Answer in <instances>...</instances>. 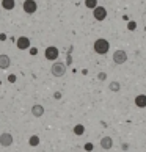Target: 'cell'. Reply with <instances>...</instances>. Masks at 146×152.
Masks as SVG:
<instances>
[{
  "label": "cell",
  "mask_w": 146,
  "mask_h": 152,
  "mask_svg": "<svg viewBox=\"0 0 146 152\" xmlns=\"http://www.w3.org/2000/svg\"><path fill=\"white\" fill-rule=\"evenodd\" d=\"M93 49H94V52H96L98 55H105L110 50V42L107 41V39H104V38H99V39L94 41Z\"/></svg>",
  "instance_id": "obj_1"
},
{
  "label": "cell",
  "mask_w": 146,
  "mask_h": 152,
  "mask_svg": "<svg viewBox=\"0 0 146 152\" xmlns=\"http://www.w3.org/2000/svg\"><path fill=\"white\" fill-rule=\"evenodd\" d=\"M50 72H52L54 77H63L66 74V64L61 63V61H54L52 67H50Z\"/></svg>",
  "instance_id": "obj_2"
},
{
  "label": "cell",
  "mask_w": 146,
  "mask_h": 152,
  "mask_svg": "<svg viewBox=\"0 0 146 152\" xmlns=\"http://www.w3.org/2000/svg\"><path fill=\"white\" fill-rule=\"evenodd\" d=\"M58 55H60V50L55 46H49V47H46V50H44V57H46V60H49V61H57Z\"/></svg>",
  "instance_id": "obj_3"
},
{
  "label": "cell",
  "mask_w": 146,
  "mask_h": 152,
  "mask_svg": "<svg viewBox=\"0 0 146 152\" xmlns=\"http://www.w3.org/2000/svg\"><path fill=\"white\" fill-rule=\"evenodd\" d=\"M127 61V53H126V50H121V49H118L113 52V63L115 64H124Z\"/></svg>",
  "instance_id": "obj_4"
},
{
  "label": "cell",
  "mask_w": 146,
  "mask_h": 152,
  "mask_svg": "<svg viewBox=\"0 0 146 152\" xmlns=\"http://www.w3.org/2000/svg\"><path fill=\"white\" fill-rule=\"evenodd\" d=\"M93 16H94V19L96 20H99V22H102V20H105L107 19V10H105L104 7H98L93 10Z\"/></svg>",
  "instance_id": "obj_5"
},
{
  "label": "cell",
  "mask_w": 146,
  "mask_h": 152,
  "mask_svg": "<svg viewBox=\"0 0 146 152\" xmlns=\"http://www.w3.org/2000/svg\"><path fill=\"white\" fill-rule=\"evenodd\" d=\"M22 8H24V11L27 14H33V13H36V10H38V3L35 0H25L24 5H22Z\"/></svg>",
  "instance_id": "obj_6"
},
{
  "label": "cell",
  "mask_w": 146,
  "mask_h": 152,
  "mask_svg": "<svg viewBox=\"0 0 146 152\" xmlns=\"http://www.w3.org/2000/svg\"><path fill=\"white\" fill-rule=\"evenodd\" d=\"M13 143H14V138H13V135H11V133L5 132V133L0 135V144H2L3 148H10Z\"/></svg>",
  "instance_id": "obj_7"
},
{
  "label": "cell",
  "mask_w": 146,
  "mask_h": 152,
  "mask_svg": "<svg viewBox=\"0 0 146 152\" xmlns=\"http://www.w3.org/2000/svg\"><path fill=\"white\" fill-rule=\"evenodd\" d=\"M16 46H18L19 50H27L30 49V39L27 36H19L18 39H16Z\"/></svg>",
  "instance_id": "obj_8"
},
{
  "label": "cell",
  "mask_w": 146,
  "mask_h": 152,
  "mask_svg": "<svg viewBox=\"0 0 146 152\" xmlns=\"http://www.w3.org/2000/svg\"><path fill=\"white\" fill-rule=\"evenodd\" d=\"M101 148L105 149V151H110L112 148H113V140H112L109 135L107 137H102L101 138Z\"/></svg>",
  "instance_id": "obj_9"
},
{
  "label": "cell",
  "mask_w": 146,
  "mask_h": 152,
  "mask_svg": "<svg viewBox=\"0 0 146 152\" xmlns=\"http://www.w3.org/2000/svg\"><path fill=\"white\" fill-rule=\"evenodd\" d=\"M134 104L138 108H146V94H138L135 99H134Z\"/></svg>",
  "instance_id": "obj_10"
},
{
  "label": "cell",
  "mask_w": 146,
  "mask_h": 152,
  "mask_svg": "<svg viewBox=\"0 0 146 152\" xmlns=\"http://www.w3.org/2000/svg\"><path fill=\"white\" fill-rule=\"evenodd\" d=\"M32 115L35 116V118H41L44 115V107L39 105V104H35V105L32 107Z\"/></svg>",
  "instance_id": "obj_11"
},
{
  "label": "cell",
  "mask_w": 146,
  "mask_h": 152,
  "mask_svg": "<svg viewBox=\"0 0 146 152\" xmlns=\"http://www.w3.org/2000/svg\"><path fill=\"white\" fill-rule=\"evenodd\" d=\"M11 66V60L8 55H5L2 53L0 55V69H8V67Z\"/></svg>",
  "instance_id": "obj_12"
},
{
  "label": "cell",
  "mask_w": 146,
  "mask_h": 152,
  "mask_svg": "<svg viewBox=\"0 0 146 152\" xmlns=\"http://www.w3.org/2000/svg\"><path fill=\"white\" fill-rule=\"evenodd\" d=\"M14 7H16V2H14V0H2V8H3V10L11 11V10H14Z\"/></svg>",
  "instance_id": "obj_13"
},
{
  "label": "cell",
  "mask_w": 146,
  "mask_h": 152,
  "mask_svg": "<svg viewBox=\"0 0 146 152\" xmlns=\"http://www.w3.org/2000/svg\"><path fill=\"white\" fill-rule=\"evenodd\" d=\"M109 89H110V91H113V93L121 91V83L120 82H110L109 83Z\"/></svg>",
  "instance_id": "obj_14"
},
{
  "label": "cell",
  "mask_w": 146,
  "mask_h": 152,
  "mask_svg": "<svg viewBox=\"0 0 146 152\" xmlns=\"http://www.w3.org/2000/svg\"><path fill=\"white\" fill-rule=\"evenodd\" d=\"M74 133L77 135V137H82V135L85 133V127H83L82 124H77V126L74 127Z\"/></svg>",
  "instance_id": "obj_15"
},
{
  "label": "cell",
  "mask_w": 146,
  "mask_h": 152,
  "mask_svg": "<svg viewBox=\"0 0 146 152\" xmlns=\"http://www.w3.org/2000/svg\"><path fill=\"white\" fill-rule=\"evenodd\" d=\"M29 144H30V146H33V148L39 144V137H38V135H32L30 140H29Z\"/></svg>",
  "instance_id": "obj_16"
},
{
  "label": "cell",
  "mask_w": 146,
  "mask_h": 152,
  "mask_svg": "<svg viewBox=\"0 0 146 152\" xmlns=\"http://www.w3.org/2000/svg\"><path fill=\"white\" fill-rule=\"evenodd\" d=\"M85 7L90 10H94L98 7V0H85Z\"/></svg>",
  "instance_id": "obj_17"
},
{
  "label": "cell",
  "mask_w": 146,
  "mask_h": 152,
  "mask_svg": "<svg viewBox=\"0 0 146 152\" xmlns=\"http://www.w3.org/2000/svg\"><path fill=\"white\" fill-rule=\"evenodd\" d=\"M127 28L131 30V31H132V30H135V28H137V22L131 20V22H129V24H127Z\"/></svg>",
  "instance_id": "obj_18"
},
{
  "label": "cell",
  "mask_w": 146,
  "mask_h": 152,
  "mask_svg": "<svg viewBox=\"0 0 146 152\" xmlns=\"http://www.w3.org/2000/svg\"><path fill=\"white\" fill-rule=\"evenodd\" d=\"M83 148H85V151H87V152H91L94 146H93V143H87L85 146H83Z\"/></svg>",
  "instance_id": "obj_19"
},
{
  "label": "cell",
  "mask_w": 146,
  "mask_h": 152,
  "mask_svg": "<svg viewBox=\"0 0 146 152\" xmlns=\"http://www.w3.org/2000/svg\"><path fill=\"white\" fill-rule=\"evenodd\" d=\"M16 80H18V78H16L14 74H10V75H8V82H10V83H16Z\"/></svg>",
  "instance_id": "obj_20"
},
{
  "label": "cell",
  "mask_w": 146,
  "mask_h": 152,
  "mask_svg": "<svg viewBox=\"0 0 146 152\" xmlns=\"http://www.w3.org/2000/svg\"><path fill=\"white\" fill-rule=\"evenodd\" d=\"M54 99H55V100H60V99H61V93H60V91H55V93H54Z\"/></svg>",
  "instance_id": "obj_21"
},
{
  "label": "cell",
  "mask_w": 146,
  "mask_h": 152,
  "mask_svg": "<svg viewBox=\"0 0 146 152\" xmlns=\"http://www.w3.org/2000/svg\"><path fill=\"white\" fill-rule=\"evenodd\" d=\"M98 78L99 80H105V78H107V74H105V72H101V74L98 75Z\"/></svg>",
  "instance_id": "obj_22"
},
{
  "label": "cell",
  "mask_w": 146,
  "mask_h": 152,
  "mask_svg": "<svg viewBox=\"0 0 146 152\" xmlns=\"http://www.w3.org/2000/svg\"><path fill=\"white\" fill-rule=\"evenodd\" d=\"M0 41H7V35L5 33H0Z\"/></svg>",
  "instance_id": "obj_23"
},
{
  "label": "cell",
  "mask_w": 146,
  "mask_h": 152,
  "mask_svg": "<svg viewBox=\"0 0 146 152\" xmlns=\"http://www.w3.org/2000/svg\"><path fill=\"white\" fill-rule=\"evenodd\" d=\"M30 53H32V55H36L38 50H36V49H30Z\"/></svg>",
  "instance_id": "obj_24"
}]
</instances>
